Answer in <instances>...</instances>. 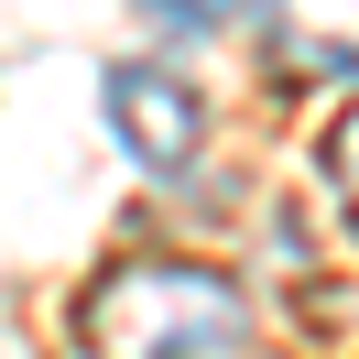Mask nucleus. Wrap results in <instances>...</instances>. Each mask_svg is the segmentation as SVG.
I'll return each instance as SVG.
<instances>
[{
	"mask_svg": "<svg viewBox=\"0 0 359 359\" xmlns=\"http://www.w3.org/2000/svg\"><path fill=\"white\" fill-rule=\"evenodd\" d=\"M142 22H163V33H229L250 11V0H131Z\"/></svg>",
	"mask_w": 359,
	"mask_h": 359,
	"instance_id": "20e7f679",
	"label": "nucleus"
},
{
	"mask_svg": "<svg viewBox=\"0 0 359 359\" xmlns=\"http://www.w3.org/2000/svg\"><path fill=\"white\" fill-rule=\"evenodd\" d=\"M327 175H337V196H348V218H359V109L327 131Z\"/></svg>",
	"mask_w": 359,
	"mask_h": 359,
	"instance_id": "39448f33",
	"label": "nucleus"
},
{
	"mask_svg": "<svg viewBox=\"0 0 359 359\" xmlns=\"http://www.w3.org/2000/svg\"><path fill=\"white\" fill-rule=\"evenodd\" d=\"M272 44L305 76H359V0H272Z\"/></svg>",
	"mask_w": 359,
	"mask_h": 359,
	"instance_id": "7ed1b4c3",
	"label": "nucleus"
},
{
	"mask_svg": "<svg viewBox=\"0 0 359 359\" xmlns=\"http://www.w3.org/2000/svg\"><path fill=\"white\" fill-rule=\"evenodd\" d=\"M98 109H109L120 153H131L153 185H185V175H196V153H207V98L185 88L175 66H109Z\"/></svg>",
	"mask_w": 359,
	"mask_h": 359,
	"instance_id": "f03ea898",
	"label": "nucleus"
},
{
	"mask_svg": "<svg viewBox=\"0 0 359 359\" xmlns=\"http://www.w3.org/2000/svg\"><path fill=\"white\" fill-rule=\"evenodd\" d=\"M76 327L98 359H229L250 337V294L207 262H109Z\"/></svg>",
	"mask_w": 359,
	"mask_h": 359,
	"instance_id": "f257e3e1",
	"label": "nucleus"
}]
</instances>
